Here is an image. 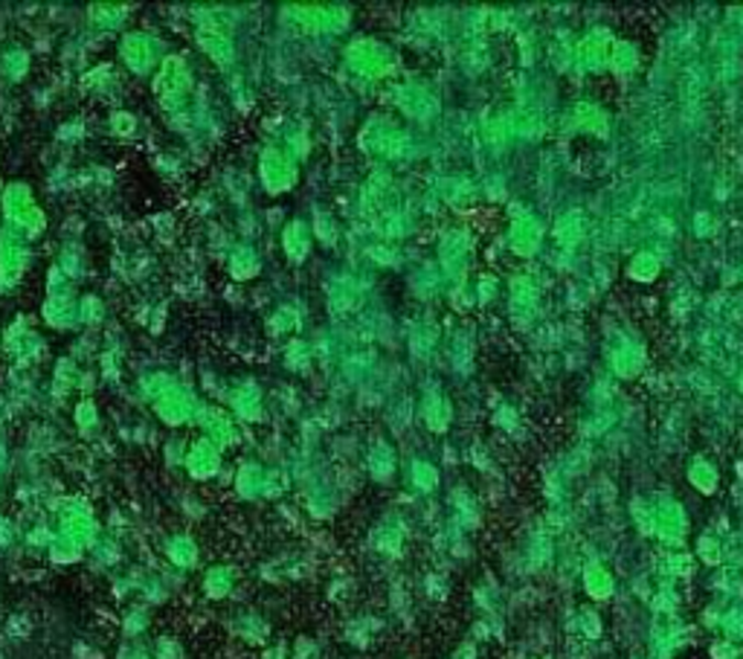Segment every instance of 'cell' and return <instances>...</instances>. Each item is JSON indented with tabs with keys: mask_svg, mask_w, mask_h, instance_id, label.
<instances>
[{
	"mask_svg": "<svg viewBox=\"0 0 743 659\" xmlns=\"http://www.w3.org/2000/svg\"><path fill=\"white\" fill-rule=\"evenodd\" d=\"M168 556L175 558L177 567H193V561H195V556H198V552H195L193 540L175 538L172 543H168Z\"/></svg>",
	"mask_w": 743,
	"mask_h": 659,
	"instance_id": "cell-1",
	"label": "cell"
},
{
	"mask_svg": "<svg viewBox=\"0 0 743 659\" xmlns=\"http://www.w3.org/2000/svg\"><path fill=\"white\" fill-rule=\"evenodd\" d=\"M227 590H230V572L227 570H212L209 572L207 579V593L209 595H227Z\"/></svg>",
	"mask_w": 743,
	"mask_h": 659,
	"instance_id": "cell-2",
	"label": "cell"
}]
</instances>
